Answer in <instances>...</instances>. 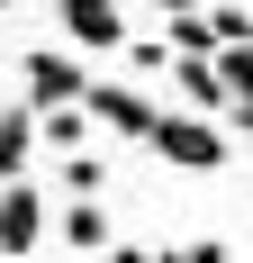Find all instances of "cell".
I'll list each match as a JSON object with an SVG mask.
<instances>
[{
    "label": "cell",
    "mask_w": 253,
    "mask_h": 263,
    "mask_svg": "<svg viewBox=\"0 0 253 263\" xmlns=\"http://www.w3.org/2000/svg\"><path fill=\"white\" fill-rule=\"evenodd\" d=\"M145 145L172 163V173H217V163H226V127H217V118H190V109H154Z\"/></svg>",
    "instance_id": "cell-1"
},
{
    "label": "cell",
    "mask_w": 253,
    "mask_h": 263,
    "mask_svg": "<svg viewBox=\"0 0 253 263\" xmlns=\"http://www.w3.org/2000/svg\"><path fill=\"white\" fill-rule=\"evenodd\" d=\"M46 236H54V218H46V200H36V182H0V254L27 263Z\"/></svg>",
    "instance_id": "cell-2"
},
{
    "label": "cell",
    "mask_w": 253,
    "mask_h": 263,
    "mask_svg": "<svg viewBox=\"0 0 253 263\" xmlns=\"http://www.w3.org/2000/svg\"><path fill=\"white\" fill-rule=\"evenodd\" d=\"M81 109H91V127H109V136H145L154 127V91L145 82H91Z\"/></svg>",
    "instance_id": "cell-3"
},
{
    "label": "cell",
    "mask_w": 253,
    "mask_h": 263,
    "mask_svg": "<svg viewBox=\"0 0 253 263\" xmlns=\"http://www.w3.org/2000/svg\"><path fill=\"white\" fill-rule=\"evenodd\" d=\"M18 82H27V109H64V100H81L91 91V73H81L73 54H54V46H36L18 64Z\"/></svg>",
    "instance_id": "cell-4"
},
{
    "label": "cell",
    "mask_w": 253,
    "mask_h": 263,
    "mask_svg": "<svg viewBox=\"0 0 253 263\" xmlns=\"http://www.w3.org/2000/svg\"><path fill=\"white\" fill-rule=\"evenodd\" d=\"M64 36L118 54V46H126V0H64Z\"/></svg>",
    "instance_id": "cell-5"
},
{
    "label": "cell",
    "mask_w": 253,
    "mask_h": 263,
    "mask_svg": "<svg viewBox=\"0 0 253 263\" xmlns=\"http://www.w3.org/2000/svg\"><path fill=\"white\" fill-rule=\"evenodd\" d=\"M172 91H181L190 118H226V82H217L208 54H172Z\"/></svg>",
    "instance_id": "cell-6"
},
{
    "label": "cell",
    "mask_w": 253,
    "mask_h": 263,
    "mask_svg": "<svg viewBox=\"0 0 253 263\" xmlns=\"http://www.w3.org/2000/svg\"><path fill=\"white\" fill-rule=\"evenodd\" d=\"M208 64H217V82H226V127L253 136V46H217Z\"/></svg>",
    "instance_id": "cell-7"
},
{
    "label": "cell",
    "mask_w": 253,
    "mask_h": 263,
    "mask_svg": "<svg viewBox=\"0 0 253 263\" xmlns=\"http://www.w3.org/2000/svg\"><path fill=\"white\" fill-rule=\"evenodd\" d=\"M27 155H36V109L9 100L0 109V182H27Z\"/></svg>",
    "instance_id": "cell-8"
},
{
    "label": "cell",
    "mask_w": 253,
    "mask_h": 263,
    "mask_svg": "<svg viewBox=\"0 0 253 263\" xmlns=\"http://www.w3.org/2000/svg\"><path fill=\"white\" fill-rule=\"evenodd\" d=\"M36 145H46V155H81V145H91V109H81V100L36 109Z\"/></svg>",
    "instance_id": "cell-9"
},
{
    "label": "cell",
    "mask_w": 253,
    "mask_h": 263,
    "mask_svg": "<svg viewBox=\"0 0 253 263\" xmlns=\"http://www.w3.org/2000/svg\"><path fill=\"white\" fill-rule=\"evenodd\" d=\"M109 236H118V227H109L100 200H73V209H64V245H73V254H100Z\"/></svg>",
    "instance_id": "cell-10"
},
{
    "label": "cell",
    "mask_w": 253,
    "mask_h": 263,
    "mask_svg": "<svg viewBox=\"0 0 253 263\" xmlns=\"http://www.w3.org/2000/svg\"><path fill=\"white\" fill-rule=\"evenodd\" d=\"M163 46H172V54H217V27H208V9H181V18H163Z\"/></svg>",
    "instance_id": "cell-11"
},
{
    "label": "cell",
    "mask_w": 253,
    "mask_h": 263,
    "mask_svg": "<svg viewBox=\"0 0 253 263\" xmlns=\"http://www.w3.org/2000/svg\"><path fill=\"white\" fill-rule=\"evenodd\" d=\"M64 191H73V200H100V191H109V155H91V145L64 155Z\"/></svg>",
    "instance_id": "cell-12"
},
{
    "label": "cell",
    "mask_w": 253,
    "mask_h": 263,
    "mask_svg": "<svg viewBox=\"0 0 253 263\" xmlns=\"http://www.w3.org/2000/svg\"><path fill=\"white\" fill-rule=\"evenodd\" d=\"M126 73H136V82H163V73H172V46H163V36H126Z\"/></svg>",
    "instance_id": "cell-13"
},
{
    "label": "cell",
    "mask_w": 253,
    "mask_h": 263,
    "mask_svg": "<svg viewBox=\"0 0 253 263\" xmlns=\"http://www.w3.org/2000/svg\"><path fill=\"white\" fill-rule=\"evenodd\" d=\"M208 27H217V46H253V9H235V0H217Z\"/></svg>",
    "instance_id": "cell-14"
},
{
    "label": "cell",
    "mask_w": 253,
    "mask_h": 263,
    "mask_svg": "<svg viewBox=\"0 0 253 263\" xmlns=\"http://www.w3.org/2000/svg\"><path fill=\"white\" fill-rule=\"evenodd\" d=\"M181 263H226V236H190V245H181Z\"/></svg>",
    "instance_id": "cell-15"
},
{
    "label": "cell",
    "mask_w": 253,
    "mask_h": 263,
    "mask_svg": "<svg viewBox=\"0 0 253 263\" xmlns=\"http://www.w3.org/2000/svg\"><path fill=\"white\" fill-rule=\"evenodd\" d=\"M100 254H109V263H154V254H145V245H126V236H109V245H100Z\"/></svg>",
    "instance_id": "cell-16"
},
{
    "label": "cell",
    "mask_w": 253,
    "mask_h": 263,
    "mask_svg": "<svg viewBox=\"0 0 253 263\" xmlns=\"http://www.w3.org/2000/svg\"><path fill=\"white\" fill-rule=\"evenodd\" d=\"M145 9H163V18H181V9H199V0H145Z\"/></svg>",
    "instance_id": "cell-17"
},
{
    "label": "cell",
    "mask_w": 253,
    "mask_h": 263,
    "mask_svg": "<svg viewBox=\"0 0 253 263\" xmlns=\"http://www.w3.org/2000/svg\"><path fill=\"white\" fill-rule=\"evenodd\" d=\"M154 263H181V254H154Z\"/></svg>",
    "instance_id": "cell-18"
},
{
    "label": "cell",
    "mask_w": 253,
    "mask_h": 263,
    "mask_svg": "<svg viewBox=\"0 0 253 263\" xmlns=\"http://www.w3.org/2000/svg\"><path fill=\"white\" fill-rule=\"evenodd\" d=\"M0 9H18V0H0Z\"/></svg>",
    "instance_id": "cell-19"
}]
</instances>
